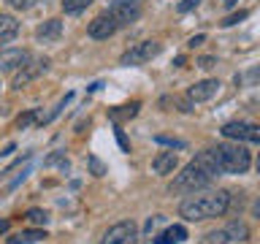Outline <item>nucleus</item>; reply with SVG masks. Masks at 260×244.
I'll return each instance as SVG.
<instances>
[{
    "label": "nucleus",
    "mask_w": 260,
    "mask_h": 244,
    "mask_svg": "<svg viewBox=\"0 0 260 244\" xmlns=\"http://www.w3.org/2000/svg\"><path fill=\"white\" fill-rule=\"evenodd\" d=\"M217 174L219 171H217L214 155H211V149H203L201 155H195V160L187 163L182 174H176V179L171 182L168 190L171 193H195L201 187H206Z\"/></svg>",
    "instance_id": "f257e3e1"
},
{
    "label": "nucleus",
    "mask_w": 260,
    "mask_h": 244,
    "mask_svg": "<svg viewBox=\"0 0 260 244\" xmlns=\"http://www.w3.org/2000/svg\"><path fill=\"white\" fill-rule=\"evenodd\" d=\"M228 206H231V193L228 190H211L203 195H192L187 198L182 206H179V215L190 223H198V220H211V217H222Z\"/></svg>",
    "instance_id": "f03ea898"
},
{
    "label": "nucleus",
    "mask_w": 260,
    "mask_h": 244,
    "mask_svg": "<svg viewBox=\"0 0 260 244\" xmlns=\"http://www.w3.org/2000/svg\"><path fill=\"white\" fill-rule=\"evenodd\" d=\"M211 155H214L217 171L219 174H244L252 166L249 152L244 149L241 144H219L211 146Z\"/></svg>",
    "instance_id": "7ed1b4c3"
},
{
    "label": "nucleus",
    "mask_w": 260,
    "mask_h": 244,
    "mask_svg": "<svg viewBox=\"0 0 260 244\" xmlns=\"http://www.w3.org/2000/svg\"><path fill=\"white\" fill-rule=\"evenodd\" d=\"M157 54H160L157 41H141V44L130 46L127 52L119 57V63L122 65H144V63H149L152 57H157Z\"/></svg>",
    "instance_id": "20e7f679"
},
{
    "label": "nucleus",
    "mask_w": 260,
    "mask_h": 244,
    "mask_svg": "<svg viewBox=\"0 0 260 244\" xmlns=\"http://www.w3.org/2000/svg\"><path fill=\"white\" fill-rule=\"evenodd\" d=\"M101 244H138V225L133 220H122L106 231Z\"/></svg>",
    "instance_id": "39448f33"
},
{
    "label": "nucleus",
    "mask_w": 260,
    "mask_h": 244,
    "mask_svg": "<svg viewBox=\"0 0 260 244\" xmlns=\"http://www.w3.org/2000/svg\"><path fill=\"white\" fill-rule=\"evenodd\" d=\"M219 133L225 138H233V141L260 144V125H252V122H225Z\"/></svg>",
    "instance_id": "423d86ee"
},
{
    "label": "nucleus",
    "mask_w": 260,
    "mask_h": 244,
    "mask_svg": "<svg viewBox=\"0 0 260 244\" xmlns=\"http://www.w3.org/2000/svg\"><path fill=\"white\" fill-rule=\"evenodd\" d=\"M109 14L119 22V27L122 24H130V22L138 19V14H141V0H111Z\"/></svg>",
    "instance_id": "0eeeda50"
},
{
    "label": "nucleus",
    "mask_w": 260,
    "mask_h": 244,
    "mask_svg": "<svg viewBox=\"0 0 260 244\" xmlns=\"http://www.w3.org/2000/svg\"><path fill=\"white\" fill-rule=\"evenodd\" d=\"M46 71H49V60H46V57L27 60L19 71H16V76H14V89H22L24 84H30L32 79H38L41 73H46Z\"/></svg>",
    "instance_id": "6e6552de"
},
{
    "label": "nucleus",
    "mask_w": 260,
    "mask_h": 244,
    "mask_svg": "<svg viewBox=\"0 0 260 244\" xmlns=\"http://www.w3.org/2000/svg\"><path fill=\"white\" fill-rule=\"evenodd\" d=\"M117 30H119V22L114 19V16H111L109 11H106V14H101V16H95V19L89 22V27H87L89 38H98V41H106V38H111Z\"/></svg>",
    "instance_id": "1a4fd4ad"
},
{
    "label": "nucleus",
    "mask_w": 260,
    "mask_h": 244,
    "mask_svg": "<svg viewBox=\"0 0 260 244\" xmlns=\"http://www.w3.org/2000/svg\"><path fill=\"white\" fill-rule=\"evenodd\" d=\"M217 89H219V81L217 79H203V81H198V84L190 87L187 98H190L192 103H203V101H209V98H214Z\"/></svg>",
    "instance_id": "9d476101"
},
{
    "label": "nucleus",
    "mask_w": 260,
    "mask_h": 244,
    "mask_svg": "<svg viewBox=\"0 0 260 244\" xmlns=\"http://www.w3.org/2000/svg\"><path fill=\"white\" fill-rule=\"evenodd\" d=\"M27 60L30 54L24 49H8V52L0 54V71H19Z\"/></svg>",
    "instance_id": "9b49d317"
},
{
    "label": "nucleus",
    "mask_w": 260,
    "mask_h": 244,
    "mask_svg": "<svg viewBox=\"0 0 260 244\" xmlns=\"http://www.w3.org/2000/svg\"><path fill=\"white\" fill-rule=\"evenodd\" d=\"M179 166V158L174 152H160L157 158L152 160V168H154V174H174Z\"/></svg>",
    "instance_id": "f8f14e48"
},
{
    "label": "nucleus",
    "mask_w": 260,
    "mask_h": 244,
    "mask_svg": "<svg viewBox=\"0 0 260 244\" xmlns=\"http://www.w3.org/2000/svg\"><path fill=\"white\" fill-rule=\"evenodd\" d=\"M60 36H62V22H60V19H49V22H44V24L36 30V38L44 41V44H49V41H57Z\"/></svg>",
    "instance_id": "ddd939ff"
},
{
    "label": "nucleus",
    "mask_w": 260,
    "mask_h": 244,
    "mask_svg": "<svg viewBox=\"0 0 260 244\" xmlns=\"http://www.w3.org/2000/svg\"><path fill=\"white\" fill-rule=\"evenodd\" d=\"M187 239V228L184 225H171L160 236H154V244H182Z\"/></svg>",
    "instance_id": "4468645a"
},
{
    "label": "nucleus",
    "mask_w": 260,
    "mask_h": 244,
    "mask_svg": "<svg viewBox=\"0 0 260 244\" xmlns=\"http://www.w3.org/2000/svg\"><path fill=\"white\" fill-rule=\"evenodd\" d=\"M16 33H19V22H16L14 16H8V14H0V44L16 38Z\"/></svg>",
    "instance_id": "2eb2a0df"
},
{
    "label": "nucleus",
    "mask_w": 260,
    "mask_h": 244,
    "mask_svg": "<svg viewBox=\"0 0 260 244\" xmlns=\"http://www.w3.org/2000/svg\"><path fill=\"white\" fill-rule=\"evenodd\" d=\"M138 109H141V103L133 101V103H127V106H117V109H111V111H109V117L119 125V122H125V119H130V117H136Z\"/></svg>",
    "instance_id": "dca6fc26"
},
{
    "label": "nucleus",
    "mask_w": 260,
    "mask_h": 244,
    "mask_svg": "<svg viewBox=\"0 0 260 244\" xmlns=\"http://www.w3.org/2000/svg\"><path fill=\"white\" fill-rule=\"evenodd\" d=\"M38 239H44V231H22L16 233L14 239H8L11 244H36Z\"/></svg>",
    "instance_id": "f3484780"
},
{
    "label": "nucleus",
    "mask_w": 260,
    "mask_h": 244,
    "mask_svg": "<svg viewBox=\"0 0 260 244\" xmlns=\"http://www.w3.org/2000/svg\"><path fill=\"white\" fill-rule=\"evenodd\" d=\"M92 3V0H62V11L65 14H79Z\"/></svg>",
    "instance_id": "a211bd4d"
},
{
    "label": "nucleus",
    "mask_w": 260,
    "mask_h": 244,
    "mask_svg": "<svg viewBox=\"0 0 260 244\" xmlns=\"http://www.w3.org/2000/svg\"><path fill=\"white\" fill-rule=\"evenodd\" d=\"M225 233L228 236H236L239 241H247V236H249V231H247V225H244V223H231Z\"/></svg>",
    "instance_id": "6ab92c4d"
},
{
    "label": "nucleus",
    "mask_w": 260,
    "mask_h": 244,
    "mask_svg": "<svg viewBox=\"0 0 260 244\" xmlns=\"http://www.w3.org/2000/svg\"><path fill=\"white\" fill-rule=\"evenodd\" d=\"M27 220H30V223H36V225H46V211L44 209H30L27 211Z\"/></svg>",
    "instance_id": "aec40b11"
},
{
    "label": "nucleus",
    "mask_w": 260,
    "mask_h": 244,
    "mask_svg": "<svg viewBox=\"0 0 260 244\" xmlns=\"http://www.w3.org/2000/svg\"><path fill=\"white\" fill-rule=\"evenodd\" d=\"M32 119H38V111H36V109H32V111H27V114H22V117L16 119V128H19V130H24V128H27Z\"/></svg>",
    "instance_id": "412c9836"
},
{
    "label": "nucleus",
    "mask_w": 260,
    "mask_h": 244,
    "mask_svg": "<svg viewBox=\"0 0 260 244\" xmlns=\"http://www.w3.org/2000/svg\"><path fill=\"white\" fill-rule=\"evenodd\" d=\"M157 144H166V146H176V149H184V141H179V138H171V136H157Z\"/></svg>",
    "instance_id": "4be33fe9"
},
{
    "label": "nucleus",
    "mask_w": 260,
    "mask_h": 244,
    "mask_svg": "<svg viewBox=\"0 0 260 244\" xmlns=\"http://www.w3.org/2000/svg\"><path fill=\"white\" fill-rule=\"evenodd\" d=\"M241 19H247V11H239V14H231L228 16V19H222L219 24H222V27H231V24H239Z\"/></svg>",
    "instance_id": "5701e85b"
},
{
    "label": "nucleus",
    "mask_w": 260,
    "mask_h": 244,
    "mask_svg": "<svg viewBox=\"0 0 260 244\" xmlns=\"http://www.w3.org/2000/svg\"><path fill=\"white\" fill-rule=\"evenodd\" d=\"M27 174H30V166H24V168H22V174L16 176L14 182H8V190H16V187H19V185L24 182V179H27Z\"/></svg>",
    "instance_id": "b1692460"
},
{
    "label": "nucleus",
    "mask_w": 260,
    "mask_h": 244,
    "mask_svg": "<svg viewBox=\"0 0 260 244\" xmlns=\"http://www.w3.org/2000/svg\"><path fill=\"white\" fill-rule=\"evenodd\" d=\"M89 168H92L95 176H103V174H106V166H103V163L98 160V158H89Z\"/></svg>",
    "instance_id": "393cba45"
},
{
    "label": "nucleus",
    "mask_w": 260,
    "mask_h": 244,
    "mask_svg": "<svg viewBox=\"0 0 260 244\" xmlns=\"http://www.w3.org/2000/svg\"><path fill=\"white\" fill-rule=\"evenodd\" d=\"M46 166H62V168H68V160H65V155H52V158H46Z\"/></svg>",
    "instance_id": "a878e982"
},
{
    "label": "nucleus",
    "mask_w": 260,
    "mask_h": 244,
    "mask_svg": "<svg viewBox=\"0 0 260 244\" xmlns=\"http://www.w3.org/2000/svg\"><path fill=\"white\" fill-rule=\"evenodd\" d=\"M14 8H19V11H27V8H32L36 6V0H8Z\"/></svg>",
    "instance_id": "bb28decb"
},
{
    "label": "nucleus",
    "mask_w": 260,
    "mask_h": 244,
    "mask_svg": "<svg viewBox=\"0 0 260 244\" xmlns=\"http://www.w3.org/2000/svg\"><path fill=\"white\" fill-rule=\"evenodd\" d=\"M201 0H182L179 3V14H187V11H192V8H198Z\"/></svg>",
    "instance_id": "cd10ccee"
},
{
    "label": "nucleus",
    "mask_w": 260,
    "mask_h": 244,
    "mask_svg": "<svg viewBox=\"0 0 260 244\" xmlns=\"http://www.w3.org/2000/svg\"><path fill=\"white\" fill-rule=\"evenodd\" d=\"M241 81H247V84H257V81H260V68H252V71H247V76H244Z\"/></svg>",
    "instance_id": "c85d7f7f"
},
{
    "label": "nucleus",
    "mask_w": 260,
    "mask_h": 244,
    "mask_svg": "<svg viewBox=\"0 0 260 244\" xmlns=\"http://www.w3.org/2000/svg\"><path fill=\"white\" fill-rule=\"evenodd\" d=\"M162 220H166V217H162V215H157V217H149V223H146V233L152 236V231H154V228H157V225L162 223Z\"/></svg>",
    "instance_id": "c756f323"
},
{
    "label": "nucleus",
    "mask_w": 260,
    "mask_h": 244,
    "mask_svg": "<svg viewBox=\"0 0 260 244\" xmlns=\"http://www.w3.org/2000/svg\"><path fill=\"white\" fill-rule=\"evenodd\" d=\"M117 138H119L122 149H125V152H130V144H127V138H125V133H122V128H119V125H117Z\"/></svg>",
    "instance_id": "7c9ffc66"
},
{
    "label": "nucleus",
    "mask_w": 260,
    "mask_h": 244,
    "mask_svg": "<svg viewBox=\"0 0 260 244\" xmlns=\"http://www.w3.org/2000/svg\"><path fill=\"white\" fill-rule=\"evenodd\" d=\"M214 57H201V60H198V65H201V68H214Z\"/></svg>",
    "instance_id": "2f4dec72"
},
{
    "label": "nucleus",
    "mask_w": 260,
    "mask_h": 244,
    "mask_svg": "<svg viewBox=\"0 0 260 244\" xmlns=\"http://www.w3.org/2000/svg\"><path fill=\"white\" fill-rule=\"evenodd\" d=\"M203 41H206V36H195V38H190V49H195V46H201Z\"/></svg>",
    "instance_id": "473e14b6"
},
{
    "label": "nucleus",
    "mask_w": 260,
    "mask_h": 244,
    "mask_svg": "<svg viewBox=\"0 0 260 244\" xmlns=\"http://www.w3.org/2000/svg\"><path fill=\"white\" fill-rule=\"evenodd\" d=\"M8 228H11V223H8V220H0V236H3Z\"/></svg>",
    "instance_id": "72a5a7b5"
},
{
    "label": "nucleus",
    "mask_w": 260,
    "mask_h": 244,
    "mask_svg": "<svg viewBox=\"0 0 260 244\" xmlns=\"http://www.w3.org/2000/svg\"><path fill=\"white\" fill-rule=\"evenodd\" d=\"M11 152H14V144H8V146H6V149H3V152H0V158H6V155H11Z\"/></svg>",
    "instance_id": "f704fd0d"
},
{
    "label": "nucleus",
    "mask_w": 260,
    "mask_h": 244,
    "mask_svg": "<svg viewBox=\"0 0 260 244\" xmlns=\"http://www.w3.org/2000/svg\"><path fill=\"white\" fill-rule=\"evenodd\" d=\"M236 3H239V0H222V6H225V8H233Z\"/></svg>",
    "instance_id": "c9c22d12"
},
{
    "label": "nucleus",
    "mask_w": 260,
    "mask_h": 244,
    "mask_svg": "<svg viewBox=\"0 0 260 244\" xmlns=\"http://www.w3.org/2000/svg\"><path fill=\"white\" fill-rule=\"evenodd\" d=\"M255 215H257V220H260V201L255 203Z\"/></svg>",
    "instance_id": "e433bc0d"
},
{
    "label": "nucleus",
    "mask_w": 260,
    "mask_h": 244,
    "mask_svg": "<svg viewBox=\"0 0 260 244\" xmlns=\"http://www.w3.org/2000/svg\"><path fill=\"white\" fill-rule=\"evenodd\" d=\"M257 174H260V158H257Z\"/></svg>",
    "instance_id": "4c0bfd02"
}]
</instances>
